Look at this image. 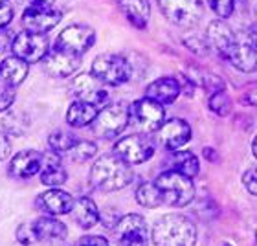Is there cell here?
Returning a JSON list of instances; mask_svg holds the SVG:
<instances>
[{"instance_id": "1", "label": "cell", "mask_w": 257, "mask_h": 246, "mask_svg": "<svg viewBox=\"0 0 257 246\" xmlns=\"http://www.w3.org/2000/svg\"><path fill=\"white\" fill-rule=\"evenodd\" d=\"M151 241L155 246H195L197 224L184 215H164L153 226Z\"/></svg>"}, {"instance_id": "2", "label": "cell", "mask_w": 257, "mask_h": 246, "mask_svg": "<svg viewBox=\"0 0 257 246\" xmlns=\"http://www.w3.org/2000/svg\"><path fill=\"white\" fill-rule=\"evenodd\" d=\"M133 169L114 155H103L90 167V184L99 191H119L133 182Z\"/></svg>"}, {"instance_id": "3", "label": "cell", "mask_w": 257, "mask_h": 246, "mask_svg": "<svg viewBox=\"0 0 257 246\" xmlns=\"http://www.w3.org/2000/svg\"><path fill=\"white\" fill-rule=\"evenodd\" d=\"M162 195V204H169L175 208L189 206L195 198V184L177 171H164L153 180Z\"/></svg>"}, {"instance_id": "4", "label": "cell", "mask_w": 257, "mask_h": 246, "mask_svg": "<svg viewBox=\"0 0 257 246\" xmlns=\"http://www.w3.org/2000/svg\"><path fill=\"white\" fill-rule=\"evenodd\" d=\"M131 121V105L127 103H108L97 110L96 119L90 123L92 133L101 140H114L123 133Z\"/></svg>"}, {"instance_id": "5", "label": "cell", "mask_w": 257, "mask_h": 246, "mask_svg": "<svg viewBox=\"0 0 257 246\" xmlns=\"http://www.w3.org/2000/svg\"><path fill=\"white\" fill-rule=\"evenodd\" d=\"M90 74L94 75L101 85L119 86L131 79L133 68H131V63L125 59L123 55L105 54L94 59Z\"/></svg>"}, {"instance_id": "6", "label": "cell", "mask_w": 257, "mask_h": 246, "mask_svg": "<svg viewBox=\"0 0 257 246\" xmlns=\"http://www.w3.org/2000/svg\"><path fill=\"white\" fill-rule=\"evenodd\" d=\"M155 140L151 138L149 134L134 133L118 140V144L114 145L112 149V155L118 156L119 160H123L127 166H138V164L149 160L151 156L155 155Z\"/></svg>"}, {"instance_id": "7", "label": "cell", "mask_w": 257, "mask_h": 246, "mask_svg": "<svg viewBox=\"0 0 257 246\" xmlns=\"http://www.w3.org/2000/svg\"><path fill=\"white\" fill-rule=\"evenodd\" d=\"M158 8L167 21L184 30L197 26L204 13L200 0H158Z\"/></svg>"}, {"instance_id": "8", "label": "cell", "mask_w": 257, "mask_h": 246, "mask_svg": "<svg viewBox=\"0 0 257 246\" xmlns=\"http://www.w3.org/2000/svg\"><path fill=\"white\" fill-rule=\"evenodd\" d=\"M11 52L26 64L39 63L50 52V39L46 35H39V33L22 32L13 37Z\"/></svg>"}, {"instance_id": "9", "label": "cell", "mask_w": 257, "mask_h": 246, "mask_svg": "<svg viewBox=\"0 0 257 246\" xmlns=\"http://www.w3.org/2000/svg\"><path fill=\"white\" fill-rule=\"evenodd\" d=\"M96 43V32L85 24H72L64 28L55 41V50H63L68 54L83 55Z\"/></svg>"}, {"instance_id": "10", "label": "cell", "mask_w": 257, "mask_h": 246, "mask_svg": "<svg viewBox=\"0 0 257 246\" xmlns=\"http://www.w3.org/2000/svg\"><path fill=\"white\" fill-rule=\"evenodd\" d=\"M226 59L230 61L237 70H241L244 74H250L255 70L257 64V52H255V32L253 28L246 32L235 33V41L231 46L230 54Z\"/></svg>"}, {"instance_id": "11", "label": "cell", "mask_w": 257, "mask_h": 246, "mask_svg": "<svg viewBox=\"0 0 257 246\" xmlns=\"http://www.w3.org/2000/svg\"><path fill=\"white\" fill-rule=\"evenodd\" d=\"M112 231L118 246H147L149 242L145 219L138 213L121 215Z\"/></svg>"}, {"instance_id": "12", "label": "cell", "mask_w": 257, "mask_h": 246, "mask_svg": "<svg viewBox=\"0 0 257 246\" xmlns=\"http://www.w3.org/2000/svg\"><path fill=\"white\" fill-rule=\"evenodd\" d=\"M131 118H134L136 127L144 134L156 133L160 125L166 121V108L160 103L153 101L149 97L138 99L131 105Z\"/></svg>"}, {"instance_id": "13", "label": "cell", "mask_w": 257, "mask_h": 246, "mask_svg": "<svg viewBox=\"0 0 257 246\" xmlns=\"http://www.w3.org/2000/svg\"><path fill=\"white\" fill-rule=\"evenodd\" d=\"M72 92L77 97V101H85L94 105L96 108L103 107L105 103H108V92L105 85H101L99 81L92 74H81L77 75L72 83Z\"/></svg>"}, {"instance_id": "14", "label": "cell", "mask_w": 257, "mask_h": 246, "mask_svg": "<svg viewBox=\"0 0 257 246\" xmlns=\"http://www.w3.org/2000/svg\"><path fill=\"white\" fill-rule=\"evenodd\" d=\"M156 133H158L160 144L167 151H180L191 140V127H189V123L180 118L166 119Z\"/></svg>"}, {"instance_id": "15", "label": "cell", "mask_w": 257, "mask_h": 246, "mask_svg": "<svg viewBox=\"0 0 257 246\" xmlns=\"http://www.w3.org/2000/svg\"><path fill=\"white\" fill-rule=\"evenodd\" d=\"M63 19V13L54 8L48 10H26L22 13V26L24 32L39 33V35H46L50 30H54Z\"/></svg>"}, {"instance_id": "16", "label": "cell", "mask_w": 257, "mask_h": 246, "mask_svg": "<svg viewBox=\"0 0 257 246\" xmlns=\"http://www.w3.org/2000/svg\"><path fill=\"white\" fill-rule=\"evenodd\" d=\"M43 66L44 72L52 77H70L81 68V57L54 48V52H48L43 59Z\"/></svg>"}, {"instance_id": "17", "label": "cell", "mask_w": 257, "mask_h": 246, "mask_svg": "<svg viewBox=\"0 0 257 246\" xmlns=\"http://www.w3.org/2000/svg\"><path fill=\"white\" fill-rule=\"evenodd\" d=\"M32 230L37 242H46V244H57V242L66 239L68 228L64 222L54 217H41V219L33 220Z\"/></svg>"}, {"instance_id": "18", "label": "cell", "mask_w": 257, "mask_h": 246, "mask_svg": "<svg viewBox=\"0 0 257 246\" xmlns=\"http://www.w3.org/2000/svg\"><path fill=\"white\" fill-rule=\"evenodd\" d=\"M37 208L48 215H66L74 206V197L63 189H46L37 197Z\"/></svg>"}, {"instance_id": "19", "label": "cell", "mask_w": 257, "mask_h": 246, "mask_svg": "<svg viewBox=\"0 0 257 246\" xmlns=\"http://www.w3.org/2000/svg\"><path fill=\"white\" fill-rule=\"evenodd\" d=\"M206 37H208V46L213 48L215 52L222 57H228L231 46H233V41H235V33L231 32V28L226 24L222 19H217V21L209 22L208 32H206Z\"/></svg>"}, {"instance_id": "20", "label": "cell", "mask_w": 257, "mask_h": 246, "mask_svg": "<svg viewBox=\"0 0 257 246\" xmlns=\"http://www.w3.org/2000/svg\"><path fill=\"white\" fill-rule=\"evenodd\" d=\"M41 162H43V153L32 149L21 151L11 158L8 171L15 178H30L41 171Z\"/></svg>"}, {"instance_id": "21", "label": "cell", "mask_w": 257, "mask_h": 246, "mask_svg": "<svg viewBox=\"0 0 257 246\" xmlns=\"http://www.w3.org/2000/svg\"><path fill=\"white\" fill-rule=\"evenodd\" d=\"M41 182L50 187H59L68 180V173L64 169L61 156L54 151L43 153V162H41Z\"/></svg>"}, {"instance_id": "22", "label": "cell", "mask_w": 257, "mask_h": 246, "mask_svg": "<svg viewBox=\"0 0 257 246\" xmlns=\"http://www.w3.org/2000/svg\"><path fill=\"white\" fill-rule=\"evenodd\" d=\"M178 96H180V85L175 77H160V79L153 81L145 90V97L160 103L162 107L175 103Z\"/></svg>"}, {"instance_id": "23", "label": "cell", "mask_w": 257, "mask_h": 246, "mask_svg": "<svg viewBox=\"0 0 257 246\" xmlns=\"http://www.w3.org/2000/svg\"><path fill=\"white\" fill-rule=\"evenodd\" d=\"M119 10L136 30H145L151 19L149 0H119Z\"/></svg>"}, {"instance_id": "24", "label": "cell", "mask_w": 257, "mask_h": 246, "mask_svg": "<svg viewBox=\"0 0 257 246\" xmlns=\"http://www.w3.org/2000/svg\"><path fill=\"white\" fill-rule=\"evenodd\" d=\"M70 213L74 217L75 224L81 226L83 230H90L99 222V209L90 197H81L74 200Z\"/></svg>"}, {"instance_id": "25", "label": "cell", "mask_w": 257, "mask_h": 246, "mask_svg": "<svg viewBox=\"0 0 257 246\" xmlns=\"http://www.w3.org/2000/svg\"><path fill=\"white\" fill-rule=\"evenodd\" d=\"M28 77V64L19 57H6L0 63V85L17 88Z\"/></svg>"}, {"instance_id": "26", "label": "cell", "mask_w": 257, "mask_h": 246, "mask_svg": "<svg viewBox=\"0 0 257 246\" xmlns=\"http://www.w3.org/2000/svg\"><path fill=\"white\" fill-rule=\"evenodd\" d=\"M169 171H177L188 178L197 177L200 171L198 156L193 155L191 151H173L171 158H169Z\"/></svg>"}, {"instance_id": "27", "label": "cell", "mask_w": 257, "mask_h": 246, "mask_svg": "<svg viewBox=\"0 0 257 246\" xmlns=\"http://www.w3.org/2000/svg\"><path fill=\"white\" fill-rule=\"evenodd\" d=\"M97 108L90 103L85 101H74L66 110V121L72 127H86L96 119Z\"/></svg>"}, {"instance_id": "28", "label": "cell", "mask_w": 257, "mask_h": 246, "mask_svg": "<svg viewBox=\"0 0 257 246\" xmlns=\"http://www.w3.org/2000/svg\"><path fill=\"white\" fill-rule=\"evenodd\" d=\"M134 197H136V202L140 206H144L147 209H155L158 206H162V195L158 191V187L155 186V182L140 184L136 193H134Z\"/></svg>"}, {"instance_id": "29", "label": "cell", "mask_w": 257, "mask_h": 246, "mask_svg": "<svg viewBox=\"0 0 257 246\" xmlns=\"http://www.w3.org/2000/svg\"><path fill=\"white\" fill-rule=\"evenodd\" d=\"M77 138L74 134L70 133H63V131H57V133H52L48 136V145L50 151H54L57 155H63V153H68L72 147L75 145Z\"/></svg>"}, {"instance_id": "30", "label": "cell", "mask_w": 257, "mask_h": 246, "mask_svg": "<svg viewBox=\"0 0 257 246\" xmlns=\"http://www.w3.org/2000/svg\"><path fill=\"white\" fill-rule=\"evenodd\" d=\"M208 107L211 112H215L219 118H226L231 112V99L226 94V90H220L217 94H211L208 101Z\"/></svg>"}, {"instance_id": "31", "label": "cell", "mask_w": 257, "mask_h": 246, "mask_svg": "<svg viewBox=\"0 0 257 246\" xmlns=\"http://www.w3.org/2000/svg\"><path fill=\"white\" fill-rule=\"evenodd\" d=\"M68 155L74 162H86L97 155V145L86 140H77L74 147L68 151Z\"/></svg>"}, {"instance_id": "32", "label": "cell", "mask_w": 257, "mask_h": 246, "mask_svg": "<svg viewBox=\"0 0 257 246\" xmlns=\"http://www.w3.org/2000/svg\"><path fill=\"white\" fill-rule=\"evenodd\" d=\"M2 125L6 129V134H17V136L24 134V129H26V123H22V116L17 112L4 116L2 118Z\"/></svg>"}, {"instance_id": "33", "label": "cell", "mask_w": 257, "mask_h": 246, "mask_svg": "<svg viewBox=\"0 0 257 246\" xmlns=\"http://www.w3.org/2000/svg\"><path fill=\"white\" fill-rule=\"evenodd\" d=\"M200 85H202L204 90L208 92V96H211V94H217V92H220V90H226V88H224L226 83L220 79L219 75H215V74H202Z\"/></svg>"}, {"instance_id": "34", "label": "cell", "mask_w": 257, "mask_h": 246, "mask_svg": "<svg viewBox=\"0 0 257 246\" xmlns=\"http://www.w3.org/2000/svg\"><path fill=\"white\" fill-rule=\"evenodd\" d=\"M208 4L220 19H228L235 10V0H208Z\"/></svg>"}, {"instance_id": "35", "label": "cell", "mask_w": 257, "mask_h": 246, "mask_svg": "<svg viewBox=\"0 0 257 246\" xmlns=\"http://www.w3.org/2000/svg\"><path fill=\"white\" fill-rule=\"evenodd\" d=\"M13 101H15V88L0 85V112H6L8 108H11Z\"/></svg>"}, {"instance_id": "36", "label": "cell", "mask_w": 257, "mask_h": 246, "mask_svg": "<svg viewBox=\"0 0 257 246\" xmlns=\"http://www.w3.org/2000/svg\"><path fill=\"white\" fill-rule=\"evenodd\" d=\"M184 44L191 50L193 54H197V55H208L209 54L208 43H206V41H200V39H197V37H186L184 39Z\"/></svg>"}, {"instance_id": "37", "label": "cell", "mask_w": 257, "mask_h": 246, "mask_svg": "<svg viewBox=\"0 0 257 246\" xmlns=\"http://www.w3.org/2000/svg\"><path fill=\"white\" fill-rule=\"evenodd\" d=\"M17 241L21 242L22 246H30L35 241V235H33L32 224H21L17 228Z\"/></svg>"}, {"instance_id": "38", "label": "cell", "mask_w": 257, "mask_h": 246, "mask_svg": "<svg viewBox=\"0 0 257 246\" xmlns=\"http://www.w3.org/2000/svg\"><path fill=\"white\" fill-rule=\"evenodd\" d=\"M68 246H110L108 244V239L101 235H83L81 239L74 241Z\"/></svg>"}, {"instance_id": "39", "label": "cell", "mask_w": 257, "mask_h": 246, "mask_svg": "<svg viewBox=\"0 0 257 246\" xmlns=\"http://www.w3.org/2000/svg\"><path fill=\"white\" fill-rule=\"evenodd\" d=\"M119 217H121V215L118 213V209H114V208H107L105 211L99 213V220H101L103 226L108 228V230H114V226L118 224Z\"/></svg>"}, {"instance_id": "40", "label": "cell", "mask_w": 257, "mask_h": 246, "mask_svg": "<svg viewBox=\"0 0 257 246\" xmlns=\"http://www.w3.org/2000/svg\"><path fill=\"white\" fill-rule=\"evenodd\" d=\"M13 21V6L10 2H0V30H6Z\"/></svg>"}, {"instance_id": "41", "label": "cell", "mask_w": 257, "mask_h": 246, "mask_svg": "<svg viewBox=\"0 0 257 246\" xmlns=\"http://www.w3.org/2000/svg\"><path fill=\"white\" fill-rule=\"evenodd\" d=\"M55 0H19V4L26 10H48L54 6Z\"/></svg>"}, {"instance_id": "42", "label": "cell", "mask_w": 257, "mask_h": 246, "mask_svg": "<svg viewBox=\"0 0 257 246\" xmlns=\"http://www.w3.org/2000/svg\"><path fill=\"white\" fill-rule=\"evenodd\" d=\"M242 184L246 186V189L250 191V195H257V175L255 167H250L244 175H242Z\"/></svg>"}, {"instance_id": "43", "label": "cell", "mask_w": 257, "mask_h": 246, "mask_svg": "<svg viewBox=\"0 0 257 246\" xmlns=\"http://www.w3.org/2000/svg\"><path fill=\"white\" fill-rule=\"evenodd\" d=\"M10 155H11L10 138H8V134H6L4 131H0V162L6 160Z\"/></svg>"}, {"instance_id": "44", "label": "cell", "mask_w": 257, "mask_h": 246, "mask_svg": "<svg viewBox=\"0 0 257 246\" xmlns=\"http://www.w3.org/2000/svg\"><path fill=\"white\" fill-rule=\"evenodd\" d=\"M178 85H180V92H186V96L191 97L193 92H195V88H197V85H195V81H191L188 77V75H180V81H178Z\"/></svg>"}, {"instance_id": "45", "label": "cell", "mask_w": 257, "mask_h": 246, "mask_svg": "<svg viewBox=\"0 0 257 246\" xmlns=\"http://www.w3.org/2000/svg\"><path fill=\"white\" fill-rule=\"evenodd\" d=\"M241 103H246V105H252V107H255V105H257L255 85L248 86V90L244 92V94H242V97H241Z\"/></svg>"}, {"instance_id": "46", "label": "cell", "mask_w": 257, "mask_h": 246, "mask_svg": "<svg viewBox=\"0 0 257 246\" xmlns=\"http://www.w3.org/2000/svg\"><path fill=\"white\" fill-rule=\"evenodd\" d=\"M11 43H13V37H11V33L10 32H4V30H0V50L11 48Z\"/></svg>"}, {"instance_id": "47", "label": "cell", "mask_w": 257, "mask_h": 246, "mask_svg": "<svg viewBox=\"0 0 257 246\" xmlns=\"http://www.w3.org/2000/svg\"><path fill=\"white\" fill-rule=\"evenodd\" d=\"M204 158H206V160H209V162H215V160H217V153H215V151H211L209 147H204Z\"/></svg>"}, {"instance_id": "48", "label": "cell", "mask_w": 257, "mask_h": 246, "mask_svg": "<svg viewBox=\"0 0 257 246\" xmlns=\"http://www.w3.org/2000/svg\"><path fill=\"white\" fill-rule=\"evenodd\" d=\"M0 2H10V0H0Z\"/></svg>"}, {"instance_id": "49", "label": "cell", "mask_w": 257, "mask_h": 246, "mask_svg": "<svg viewBox=\"0 0 257 246\" xmlns=\"http://www.w3.org/2000/svg\"><path fill=\"white\" fill-rule=\"evenodd\" d=\"M222 246H231V244H222Z\"/></svg>"}]
</instances>
